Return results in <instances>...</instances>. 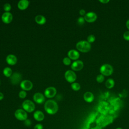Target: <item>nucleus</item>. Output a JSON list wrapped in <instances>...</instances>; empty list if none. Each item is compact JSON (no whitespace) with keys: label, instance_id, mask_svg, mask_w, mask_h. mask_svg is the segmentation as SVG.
I'll use <instances>...</instances> for the list:
<instances>
[{"label":"nucleus","instance_id":"obj_1","mask_svg":"<svg viewBox=\"0 0 129 129\" xmlns=\"http://www.w3.org/2000/svg\"><path fill=\"white\" fill-rule=\"evenodd\" d=\"M44 109L49 114H54L57 112L58 107L57 103L53 100H47L44 104Z\"/></svg>","mask_w":129,"mask_h":129},{"label":"nucleus","instance_id":"obj_2","mask_svg":"<svg viewBox=\"0 0 129 129\" xmlns=\"http://www.w3.org/2000/svg\"><path fill=\"white\" fill-rule=\"evenodd\" d=\"M77 48L82 52H87L90 50L91 46L90 43L87 41H80L76 44Z\"/></svg>","mask_w":129,"mask_h":129},{"label":"nucleus","instance_id":"obj_3","mask_svg":"<svg viewBox=\"0 0 129 129\" xmlns=\"http://www.w3.org/2000/svg\"><path fill=\"white\" fill-rule=\"evenodd\" d=\"M112 67L109 64H104L100 68V72L103 76H110L113 73Z\"/></svg>","mask_w":129,"mask_h":129},{"label":"nucleus","instance_id":"obj_4","mask_svg":"<svg viewBox=\"0 0 129 129\" xmlns=\"http://www.w3.org/2000/svg\"><path fill=\"white\" fill-rule=\"evenodd\" d=\"M22 107L25 111L28 112H31L33 111L35 108L34 103L29 100H26L24 101L22 103Z\"/></svg>","mask_w":129,"mask_h":129},{"label":"nucleus","instance_id":"obj_5","mask_svg":"<svg viewBox=\"0 0 129 129\" xmlns=\"http://www.w3.org/2000/svg\"><path fill=\"white\" fill-rule=\"evenodd\" d=\"M16 118L19 120H25L27 118V114L25 111L23 109H17L15 112Z\"/></svg>","mask_w":129,"mask_h":129},{"label":"nucleus","instance_id":"obj_6","mask_svg":"<svg viewBox=\"0 0 129 129\" xmlns=\"http://www.w3.org/2000/svg\"><path fill=\"white\" fill-rule=\"evenodd\" d=\"M64 77L66 80L70 83H73L77 78L76 74L71 70H68L65 73Z\"/></svg>","mask_w":129,"mask_h":129},{"label":"nucleus","instance_id":"obj_7","mask_svg":"<svg viewBox=\"0 0 129 129\" xmlns=\"http://www.w3.org/2000/svg\"><path fill=\"white\" fill-rule=\"evenodd\" d=\"M22 76L18 72H15L12 74L10 77V80L12 84L17 85L21 80Z\"/></svg>","mask_w":129,"mask_h":129},{"label":"nucleus","instance_id":"obj_8","mask_svg":"<svg viewBox=\"0 0 129 129\" xmlns=\"http://www.w3.org/2000/svg\"><path fill=\"white\" fill-rule=\"evenodd\" d=\"M97 18V16L96 13L92 12H88L84 16V19L86 21L91 23L95 21Z\"/></svg>","mask_w":129,"mask_h":129},{"label":"nucleus","instance_id":"obj_9","mask_svg":"<svg viewBox=\"0 0 129 129\" xmlns=\"http://www.w3.org/2000/svg\"><path fill=\"white\" fill-rule=\"evenodd\" d=\"M20 86L22 89L26 91H29L32 88L33 84L32 82L29 80H25L21 82Z\"/></svg>","mask_w":129,"mask_h":129},{"label":"nucleus","instance_id":"obj_10","mask_svg":"<svg viewBox=\"0 0 129 129\" xmlns=\"http://www.w3.org/2000/svg\"><path fill=\"white\" fill-rule=\"evenodd\" d=\"M56 93V89L53 87H49L46 89L44 91L45 96L47 98L53 97Z\"/></svg>","mask_w":129,"mask_h":129},{"label":"nucleus","instance_id":"obj_11","mask_svg":"<svg viewBox=\"0 0 129 129\" xmlns=\"http://www.w3.org/2000/svg\"><path fill=\"white\" fill-rule=\"evenodd\" d=\"M84 64L82 61L78 60L74 61L71 65V68L74 71H80L83 68Z\"/></svg>","mask_w":129,"mask_h":129},{"label":"nucleus","instance_id":"obj_12","mask_svg":"<svg viewBox=\"0 0 129 129\" xmlns=\"http://www.w3.org/2000/svg\"><path fill=\"white\" fill-rule=\"evenodd\" d=\"M13 19L12 15L9 12L4 13L2 16V20L3 22L6 24L10 23Z\"/></svg>","mask_w":129,"mask_h":129},{"label":"nucleus","instance_id":"obj_13","mask_svg":"<svg viewBox=\"0 0 129 129\" xmlns=\"http://www.w3.org/2000/svg\"><path fill=\"white\" fill-rule=\"evenodd\" d=\"M33 100L37 103L41 104L45 101V97L42 94L40 93H36L33 96Z\"/></svg>","mask_w":129,"mask_h":129},{"label":"nucleus","instance_id":"obj_14","mask_svg":"<svg viewBox=\"0 0 129 129\" xmlns=\"http://www.w3.org/2000/svg\"><path fill=\"white\" fill-rule=\"evenodd\" d=\"M68 55L70 58L73 59V60H77V59L79 58V57L80 56V54L78 52V51H77V50H74V49L70 50L68 52Z\"/></svg>","mask_w":129,"mask_h":129},{"label":"nucleus","instance_id":"obj_15","mask_svg":"<svg viewBox=\"0 0 129 129\" xmlns=\"http://www.w3.org/2000/svg\"><path fill=\"white\" fill-rule=\"evenodd\" d=\"M108 104L105 102H102L100 104L98 107V110L102 114L106 113L108 111Z\"/></svg>","mask_w":129,"mask_h":129},{"label":"nucleus","instance_id":"obj_16","mask_svg":"<svg viewBox=\"0 0 129 129\" xmlns=\"http://www.w3.org/2000/svg\"><path fill=\"white\" fill-rule=\"evenodd\" d=\"M6 61L10 65H14L17 61V58L15 55L13 54H9L7 56Z\"/></svg>","mask_w":129,"mask_h":129},{"label":"nucleus","instance_id":"obj_17","mask_svg":"<svg viewBox=\"0 0 129 129\" xmlns=\"http://www.w3.org/2000/svg\"><path fill=\"white\" fill-rule=\"evenodd\" d=\"M84 99L85 101L88 103L92 102L94 99V95L91 92H86L84 94Z\"/></svg>","mask_w":129,"mask_h":129},{"label":"nucleus","instance_id":"obj_18","mask_svg":"<svg viewBox=\"0 0 129 129\" xmlns=\"http://www.w3.org/2000/svg\"><path fill=\"white\" fill-rule=\"evenodd\" d=\"M33 117L37 121H41L43 120L44 118V115L42 111L40 110H37L34 113Z\"/></svg>","mask_w":129,"mask_h":129},{"label":"nucleus","instance_id":"obj_19","mask_svg":"<svg viewBox=\"0 0 129 129\" xmlns=\"http://www.w3.org/2000/svg\"><path fill=\"white\" fill-rule=\"evenodd\" d=\"M29 1L27 0H21L19 2L18 4V7L19 9L24 10L27 8L29 5Z\"/></svg>","mask_w":129,"mask_h":129},{"label":"nucleus","instance_id":"obj_20","mask_svg":"<svg viewBox=\"0 0 129 129\" xmlns=\"http://www.w3.org/2000/svg\"><path fill=\"white\" fill-rule=\"evenodd\" d=\"M36 22L40 25H43L46 22L45 18L42 15H37L35 18Z\"/></svg>","mask_w":129,"mask_h":129},{"label":"nucleus","instance_id":"obj_21","mask_svg":"<svg viewBox=\"0 0 129 129\" xmlns=\"http://www.w3.org/2000/svg\"><path fill=\"white\" fill-rule=\"evenodd\" d=\"M114 81L112 79H108L105 82V86L108 88L111 89L114 86Z\"/></svg>","mask_w":129,"mask_h":129},{"label":"nucleus","instance_id":"obj_22","mask_svg":"<svg viewBox=\"0 0 129 129\" xmlns=\"http://www.w3.org/2000/svg\"><path fill=\"white\" fill-rule=\"evenodd\" d=\"M3 73L5 76L7 77H10L12 74V71L11 68L9 67H6L4 69L3 71Z\"/></svg>","mask_w":129,"mask_h":129},{"label":"nucleus","instance_id":"obj_23","mask_svg":"<svg viewBox=\"0 0 129 129\" xmlns=\"http://www.w3.org/2000/svg\"><path fill=\"white\" fill-rule=\"evenodd\" d=\"M72 88L75 91H78L80 89V85L78 83H73L71 85Z\"/></svg>","mask_w":129,"mask_h":129},{"label":"nucleus","instance_id":"obj_24","mask_svg":"<svg viewBox=\"0 0 129 129\" xmlns=\"http://www.w3.org/2000/svg\"><path fill=\"white\" fill-rule=\"evenodd\" d=\"M104 80V76L102 74L98 75L96 77V81L98 83H102Z\"/></svg>","mask_w":129,"mask_h":129},{"label":"nucleus","instance_id":"obj_25","mask_svg":"<svg viewBox=\"0 0 129 129\" xmlns=\"http://www.w3.org/2000/svg\"><path fill=\"white\" fill-rule=\"evenodd\" d=\"M95 40V37L94 35H90L87 37V41L89 43H92Z\"/></svg>","mask_w":129,"mask_h":129},{"label":"nucleus","instance_id":"obj_26","mask_svg":"<svg viewBox=\"0 0 129 129\" xmlns=\"http://www.w3.org/2000/svg\"><path fill=\"white\" fill-rule=\"evenodd\" d=\"M71 61L70 58L69 57H64L63 59V63L67 66H69L71 64Z\"/></svg>","mask_w":129,"mask_h":129},{"label":"nucleus","instance_id":"obj_27","mask_svg":"<svg viewBox=\"0 0 129 129\" xmlns=\"http://www.w3.org/2000/svg\"><path fill=\"white\" fill-rule=\"evenodd\" d=\"M4 9L6 12H9L11 10V6L10 5V4L7 3L6 4H5L4 6Z\"/></svg>","mask_w":129,"mask_h":129},{"label":"nucleus","instance_id":"obj_28","mask_svg":"<svg viewBox=\"0 0 129 129\" xmlns=\"http://www.w3.org/2000/svg\"><path fill=\"white\" fill-rule=\"evenodd\" d=\"M26 92L25 91H21L19 93V96L21 98H24L26 96Z\"/></svg>","mask_w":129,"mask_h":129},{"label":"nucleus","instance_id":"obj_29","mask_svg":"<svg viewBox=\"0 0 129 129\" xmlns=\"http://www.w3.org/2000/svg\"><path fill=\"white\" fill-rule=\"evenodd\" d=\"M123 37L125 40L129 41V31H126L123 33Z\"/></svg>","mask_w":129,"mask_h":129},{"label":"nucleus","instance_id":"obj_30","mask_svg":"<svg viewBox=\"0 0 129 129\" xmlns=\"http://www.w3.org/2000/svg\"><path fill=\"white\" fill-rule=\"evenodd\" d=\"M84 22H85V19H84V18L82 17H79L78 19V23L80 25H82L84 23Z\"/></svg>","mask_w":129,"mask_h":129},{"label":"nucleus","instance_id":"obj_31","mask_svg":"<svg viewBox=\"0 0 129 129\" xmlns=\"http://www.w3.org/2000/svg\"><path fill=\"white\" fill-rule=\"evenodd\" d=\"M34 129H43V125L40 123L37 124L34 126Z\"/></svg>","mask_w":129,"mask_h":129},{"label":"nucleus","instance_id":"obj_32","mask_svg":"<svg viewBox=\"0 0 129 129\" xmlns=\"http://www.w3.org/2000/svg\"><path fill=\"white\" fill-rule=\"evenodd\" d=\"M79 13L81 15V16H84V15H85V13H86V12L83 9H81L80 12H79Z\"/></svg>","mask_w":129,"mask_h":129},{"label":"nucleus","instance_id":"obj_33","mask_svg":"<svg viewBox=\"0 0 129 129\" xmlns=\"http://www.w3.org/2000/svg\"><path fill=\"white\" fill-rule=\"evenodd\" d=\"M25 123L26 125H28H28H29L30 124H31V121H30V120H29V119H26V120H25Z\"/></svg>","mask_w":129,"mask_h":129},{"label":"nucleus","instance_id":"obj_34","mask_svg":"<svg viewBox=\"0 0 129 129\" xmlns=\"http://www.w3.org/2000/svg\"><path fill=\"white\" fill-rule=\"evenodd\" d=\"M126 26L127 28L129 30V19L126 22Z\"/></svg>","mask_w":129,"mask_h":129},{"label":"nucleus","instance_id":"obj_35","mask_svg":"<svg viewBox=\"0 0 129 129\" xmlns=\"http://www.w3.org/2000/svg\"><path fill=\"white\" fill-rule=\"evenodd\" d=\"M99 2H101V3H103V4H106V3H107L108 2H109V1H99Z\"/></svg>","mask_w":129,"mask_h":129},{"label":"nucleus","instance_id":"obj_36","mask_svg":"<svg viewBox=\"0 0 129 129\" xmlns=\"http://www.w3.org/2000/svg\"><path fill=\"white\" fill-rule=\"evenodd\" d=\"M4 98V95L2 93L0 92V100H2Z\"/></svg>","mask_w":129,"mask_h":129},{"label":"nucleus","instance_id":"obj_37","mask_svg":"<svg viewBox=\"0 0 129 129\" xmlns=\"http://www.w3.org/2000/svg\"><path fill=\"white\" fill-rule=\"evenodd\" d=\"M115 129H122V128H121V127H117V128H116Z\"/></svg>","mask_w":129,"mask_h":129},{"label":"nucleus","instance_id":"obj_38","mask_svg":"<svg viewBox=\"0 0 129 129\" xmlns=\"http://www.w3.org/2000/svg\"><path fill=\"white\" fill-rule=\"evenodd\" d=\"M0 83H1V82H0Z\"/></svg>","mask_w":129,"mask_h":129}]
</instances>
